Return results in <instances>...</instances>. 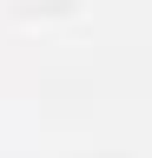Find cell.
<instances>
[{
	"label": "cell",
	"instance_id": "6da1fadb",
	"mask_svg": "<svg viewBox=\"0 0 152 158\" xmlns=\"http://www.w3.org/2000/svg\"><path fill=\"white\" fill-rule=\"evenodd\" d=\"M27 7H60V0H27Z\"/></svg>",
	"mask_w": 152,
	"mask_h": 158
}]
</instances>
